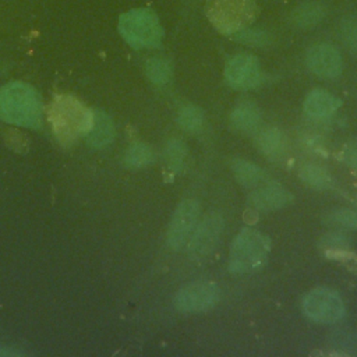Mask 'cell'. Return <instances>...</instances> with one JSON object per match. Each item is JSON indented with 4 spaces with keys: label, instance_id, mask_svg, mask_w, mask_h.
Returning a JSON list of instances; mask_svg holds the SVG:
<instances>
[{
    "label": "cell",
    "instance_id": "28",
    "mask_svg": "<svg viewBox=\"0 0 357 357\" xmlns=\"http://www.w3.org/2000/svg\"><path fill=\"white\" fill-rule=\"evenodd\" d=\"M314 354H317V356H336V357L349 356V354L344 353V351H332V350H329V351H315V353H312V356H314Z\"/></svg>",
    "mask_w": 357,
    "mask_h": 357
},
{
    "label": "cell",
    "instance_id": "14",
    "mask_svg": "<svg viewBox=\"0 0 357 357\" xmlns=\"http://www.w3.org/2000/svg\"><path fill=\"white\" fill-rule=\"evenodd\" d=\"M231 126L241 132H252L261 123V112L251 100L238 102L230 114Z\"/></svg>",
    "mask_w": 357,
    "mask_h": 357
},
{
    "label": "cell",
    "instance_id": "18",
    "mask_svg": "<svg viewBox=\"0 0 357 357\" xmlns=\"http://www.w3.org/2000/svg\"><path fill=\"white\" fill-rule=\"evenodd\" d=\"M298 176L305 184H308L317 190H326V188L332 187V184H333L332 174L326 169H324L322 166H318L315 163L303 165L298 172Z\"/></svg>",
    "mask_w": 357,
    "mask_h": 357
},
{
    "label": "cell",
    "instance_id": "4",
    "mask_svg": "<svg viewBox=\"0 0 357 357\" xmlns=\"http://www.w3.org/2000/svg\"><path fill=\"white\" fill-rule=\"evenodd\" d=\"M257 0H206L205 14L223 35H233L248 26L257 17Z\"/></svg>",
    "mask_w": 357,
    "mask_h": 357
},
{
    "label": "cell",
    "instance_id": "2",
    "mask_svg": "<svg viewBox=\"0 0 357 357\" xmlns=\"http://www.w3.org/2000/svg\"><path fill=\"white\" fill-rule=\"evenodd\" d=\"M49 117L60 142L70 144L82 134H88L93 124V114L78 99L70 95L54 98Z\"/></svg>",
    "mask_w": 357,
    "mask_h": 357
},
{
    "label": "cell",
    "instance_id": "16",
    "mask_svg": "<svg viewBox=\"0 0 357 357\" xmlns=\"http://www.w3.org/2000/svg\"><path fill=\"white\" fill-rule=\"evenodd\" d=\"M326 8L319 1H304L298 4L291 13V21L296 26L311 28L322 21Z\"/></svg>",
    "mask_w": 357,
    "mask_h": 357
},
{
    "label": "cell",
    "instance_id": "12",
    "mask_svg": "<svg viewBox=\"0 0 357 357\" xmlns=\"http://www.w3.org/2000/svg\"><path fill=\"white\" fill-rule=\"evenodd\" d=\"M291 199V194L278 183L264 184L262 187L254 190L250 195L251 206L265 212L280 209L290 204Z\"/></svg>",
    "mask_w": 357,
    "mask_h": 357
},
{
    "label": "cell",
    "instance_id": "9",
    "mask_svg": "<svg viewBox=\"0 0 357 357\" xmlns=\"http://www.w3.org/2000/svg\"><path fill=\"white\" fill-rule=\"evenodd\" d=\"M225 78L234 89H251L261 84L262 71L258 59L250 53L234 54L225 67Z\"/></svg>",
    "mask_w": 357,
    "mask_h": 357
},
{
    "label": "cell",
    "instance_id": "10",
    "mask_svg": "<svg viewBox=\"0 0 357 357\" xmlns=\"http://www.w3.org/2000/svg\"><path fill=\"white\" fill-rule=\"evenodd\" d=\"M199 216V205L194 199H184L178 204L176 211L173 212L169 230H167V244L173 250L183 248L194 227L198 223Z\"/></svg>",
    "mask_w": 357,
    "mask_h": 357
},
{
    "label": "cell",
    "instance_id": "7",
    "mask_svg": "<svg viewBox=\"0 0 357 357\" xmlns=\"http://www.w3.org/2000/svg\"><path fill=\"white\" fill-rule=\"evenodd\" d=\"M223 227L225 220L222 215L216 212L206 215L201 222H198L185 244L188 257L191 259H202L208 257L216 247Z\"/></svg>",
    "mask_w": 357,
    "mask_h": 357
},
{
    "label": "cell",
    "instance_id": "24",
    "mask_svg": "<svg viewBox=\"0 0 357 357\" xmlns=\"http://www.w3.org/2000/svg\"><path fill=\"white\" fill-rule=\"evenodd\" d=\"M233 35H234L236 40L250 45V46H265L271 42V38L266 32H264L261 29H255V28H248V26L237 31Z\"/></svg>",
    "mask_w": 357,
    "mask_h": 357
},
{
    "label": "cell",
    "instance_id": "29",
    "mask_svg": "<svg viewBox=\"0 0 357 357\" xmlns=\"http://www.w3.org/2000/svg\"><path fill=\"white\" fill-rule=\"evenodd\" d=\"M356 204H357V197H356Z\"/></svg>",
    "mask_w": 357,
    "mask_h": 357
},
{
    "label": "cell",
    "instance_id": "21",
    "mask_svg": "<svg viewBox=\"0 0 357 357\" xmlns=\"http://www.w3.org/2000/svg\"><path fill=\"white\" fill-rule=\"evenodd\" d=\"M145 70L148 78L158 85H163L172 78V66L165 59L153 57L148 60Z\"/></svg>",
    "mask_w": 357,
    "mask_h": 357
},
{
    "label": "cell",
    "instance_id": "13",
    "mask_svg": "<svg viewBox=\"0 0 357 357\" xmlns=\"http://www.w3.org/2000/svg\"><path fill=\"white\" fill-rule=\"evenodd\" d=\"M342 102L325 89H312L304 100V112L310 119L324 120L331 117L340 107Z\"/></svg>",
    "mask_w": 357,
    "mask_h": 357
},
{
    "label": "cell",
    "instance_id": "27",
    "mask_svg": "<svg viewBox=\"0 0 357 357\" xmlns=\"http://www.w3.org/2000/svg\"><path fill=\"white\" fill-rule=\"evenodd\" d=\"M166 158L172 166L181 165L185 158V146L180 139H170L166 146Z\"/></svg>",
    "mask_w": 357,
    "mask_h": 357
},
{
    "label": "cell",
    "instance_id": "19",
    "mask_svg": "<svg viewBox=\"0 0 357 357\" xmlns=\"http://www.w3.org/2000/svg\"><path fill=\"white\" fill-rule=\"evenodd\" d=\"M91 142L96 146H103L109 144L114 137V127L112 120L105 113H96L93 116V124L91 131Z\"/></svg>",
    "mask_w": 357,
    "mask_h": 357
},
{
    "label": "cell",
    "instance_id": "25",
    "mask_svg": "<svg viewBox=\"0 0 357 357\" xmlns=\"http://www.w3.org/2000/svg\"><path fill=\"white\" fill-rule=\"evenodd\" d=\"M340 36L349 52L357 56V17H346L342 21Z\"/></svg>",
    "mask_w": 357,
    "mask_h": 357
},
{
    "label": "cell",
    "instance_id": "6",
    "mask_svg": "<svg viewBox=\"0 0 357 357\" xmlns=\"http://www.w3.org/2000/svg\"><path fill=\"white\" fill-rule=\"evenodd\" d=\"M303 310L308 318L319 324H333L344 315V303L342 297L325 287L311 290L304 301Z\"/></svg>",
    "mask_w": 357,
    "mask_h": 357
},
{
    "label": "cell",
    "instance_id": "1",
    "mask_svg": "<svg viewBox=\"0 0 357 357\" xmlns=\"http://www.w3.org/2000/svg\"><path fill=\"white\" fill-rule=\"evenodd\" d=\"M0 117L11 124L38 127L42 121V102L33 86L11 82L0 88Z\"/></svg>",
    "mask_w": 357,
    "mask_h": 357
},
{
    "label": "cell",
    "instance_id": "23",
    "mask_svg": "<svg viewBox=\"0 0 357 357\" xmlns=\"http://www.w3.org/2000/svg\"><path fill=\"white\" fill-rule=\"evenodd\" d=\"M324 220L326 222V225H331V226L344 227V229H357V212L347 208L333 209L328 212Z\"/></svg>",
    "mask_w": 357,
    "mask_h": 357
},
{
    "label": "cell",
    "instance_id": "15",
    "mask_svg": "<svg viewBox=\"0 0 357 357\" xmlns=\"http://www.w3.org/2000/svg\"><path fill=\"white\" fill-rule=\"evenodd\" d=\"M258 149L271 159H278L286 151L287 139L282 130L276 127L264 128L257 137Z\"/></svg>",
    "mask_w": 357,
    "mask_h": 357
},
{
    "label": "cell",
    "instance_id": "20",
    "mask_svg": "<svg viewBox=\"0 0 357 357\" xmlns=\"http://www.w3.org/2000/svg\"><path fill=\"white\" fill-rule=\"evenodd\" d=\"M178 126L187 132H198L204 126V112L195 105H185L177 116Z\"/></svg>",
    "mask_w": 357,
    "mask_h": 357
},
{
    "label": "cell",
    "instance_id": "17",
    "mask_svg": "<svg viewBox=\"0 0 357 357\" xmlns=\"http://www.w3.org/2000/svg\"><path fill=\"white\" fill-rule=\"evenodd\" d=\"M230 167L234 177L245 187H255L264 181V170L250 160L234 158L230 160Z\"/></svg>",
    "mask_w": 357,
    "mask_h": 357
},
{
    "label": "cell",
    "instance_id": "26",
    "mask_svg": "<svg viewBox=\"0 0 357 357\" xmlns=\"http://www.w3.org/2000/svg\"><path fill=\"white\" fill-rule=\"evenodd\" d=\"M347 244H349L347 238H346L344 236L339 234V233L326 234L325 237H322V240H321V243H319V245H321L324 250H326V252H328L329 255L346 250V248H347Z\"/></svg>",
    "mask_w": 357,
    "mask_h": 357
},
{
    "label": "cell",
    "instance_id": "5",
    "mask_svg": "<svg viewBox=\"0 0 357 357\" xmlns=\"http://www.w3.org/2000/svg\"><path fill=\"white\" fill-rule=\"evenodd\" d=\"M119 31L124 40L137 49L158 47L163 38L159 18L149 8H135L120 15Z\"/></svg>",
    "mask_w": 357,
    "mask_h": 357
},
{
    "label": "cell",
    "instance_id": "22",
    "mask_svg": "<svg viewBox=\"0 0 357 357\" xmlns=\"http://www.w3.org/2000/svg\"><path fill=\"white\" fill-rule=\"evenodd\" d=\"M155 159L153 149L146 144H134L126 152V163L131 167H142Z\"/></svg>",
    "mask_w": 357,
    "mask_h": 357
},
{
    "label": "cell",
    "instance_id": "3",
    "mask_svg": "<svg viewBox=\"0 0 357 357\" xmlns=\"http://www.w3.org/2000/svg\"><path fill=\"white\" fill-rule=\"evenodd\" d=\"M269 238L254 229H243L231 243L229 269L234 273H247L264 266L269 254Z\"/></svg>",
    "mask_w": 357,
    "mask_h": 357
},
{
    "label": "cell",
    "instance_id": "8",
    "mask_svg": "<svg viewBox=\"0 0 357 357\" xmlns=\"http://www.w3.org/2000/svg\"><path fill=\"white\" fill-rule=\"evenodd\" d=\"M219 300V289L212 282H194L181 287L174 305L181 312H201L211 310Z\"/></svg>",
    "mask_w": 357,
    "mask_h": 357
},
{
    "label": "cell",
    "instance_id": "11",
    "mask_svg": "<svg viewBox=\"0 0 357 357\" xmlns=\"http://www.w3.org/2000/svg\"><path fill=\"white\" fill-rule=\"evenodd\" d=\"M308 70L321 78H336L343 68L339 50L329 43H318L308 49L305 56Z\"/></svg>",
    "mask_w": 357,
    "mask_h": 357
}]
</instances>
